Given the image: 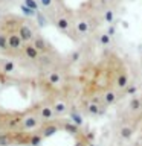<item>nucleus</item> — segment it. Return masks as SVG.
I'll list each match as a JSON object with an SVG mask.
<instances>
[{
    "instance_id": "obj_14",
    "label": "nucleus",
    "mask_w": 142,
    "mask_h": 146,
    "mask_svg": "<svg viewBox=\"0 0 142 146\" xmlns=\"http://www.w3.org/2000/svg\"><path fill=\"white\" fill-rule=\"evenodd\" d=\"M104 100H105V104H113L115 100H116V94H115L113 91H107L104 96Z\"/></svg>"
},
{
    "instance_id": "obj_23",
    "label": "nucleus",
    "mask_w": 142,
    "mask_h": 146,
    "mask_svg": "<svg viewBox=\"0 0 142 146\" xmlns=\"http://www.w3.org/2000/svg\"><path fill=\"white\" fill-rule=\"evenodd\" d=\"M89 113L90 114H99V108L96 104H90L89 105Z\"/></svg>"
},
{
    "instance_id": "obj_16",
    "label": "nucleus",
    "mask_w": 142,
    "mask_h": 146,
    "mask_svg": "<svg viewBox=\"0 0 142 146\" xmlns=\"http://www.w3.org/2000/svg\"><path fill=\"white\" fill-rule=\"evenodd\" d=\"M76 31L81 32V34H84V32L89 31V25H87L86 21H80V23L76 25Z\"/></svg>"
},
{
    "instance_id": "obj_11",
    "label": "nucleus",
    "mask_w": 142,
    "mask_h": 146,
    "mask_svg": "<svg viewBox=\"0 0 142 146\" xmlns=\"http://www.w3.org/2000/svg\"><path fill=\"white\" fill-rule=\"evenodd\" d=\"M57 27H58V29H61V31H66L67 27H69V21H67V18H64V17L58 18V21H57Z\"/></svg>"
},
{
    "instance_id": "obj_29",
    "label": "nucleus",
    "mask_w": 142,
    "mask_h": 146,
    "mask_svg": "<svg viewBox=\"0 0 142 146\" xmlns=\"http://www.w3.org/2000/svg\"><path fill=\"white\" fill-rule=\"evenodd\" d=\"M18 122H20V119H14V120H11V122H9V126H15Z\"/></svg>"
},
{
    "instance_id": "obj_27",
    "label": "nucleus",
    "mask_w": 142,
    "mask_h": 146,
    "mask_svg": "<svg viewBox=\"0 0 142 146\" xmlns=\"http://www.w3.org/2000/svg\"><path fill=\"white\" fill-rule=\"evenodd\" d=\"M101 43H102V44H109L110 43V36L109 35H101Z\"/></svg>"
},
{
    "instance_id": "obj_21",
    "label": "nucleus",
    "mask_w": 142,
    "mask_h": 146,
    "mask_svg": "<svg viewBox=\"0 0 142 146\" xmlns=\"http://www.w3.org/2000/svg\"><path fill=\"white\" fill-rule=\"evenodd\" d=\"M41 139H43L41 135H32L31 137V145L32 146H38L41 143Z\"/></svg>"
},
{
    "instance_id": "obj_24",
    "label": "nucleus",
    "mask_w": 142,
    "mask_h": 146,
    "mask_svg": "<svg viewBox=\"0 0 142 146\" xmlns=\"http://www.w3.org/2000/svg\"><path fill=\"white\" fill-rule=\"evenodd\" d=\"M104 20L107 21V23H112V21H113V12H112V11H107V12H105Z\"/></svg>"
},
{
    "instance_id": "obj_6",
    "label": "nucleus",
    "mask_w": 142,
    "mask_h": 146,
    "mask_svg": "<svg viewBox=\"0 0 142 146\" xmlns=\"http://www.w3.org/2000/svg\"><path fill=\"white\" fill-rule=\"evenodd\" d=\"M127 84H128V76L125 75V73H121V75L116 76V85L119 87V88L127 87Z\"/></svg>"
},
{
    "instance_id": "obj_10",
    "label": "nucleus",
    "mask_w": 142,
    "mask_h": 146,
    "mask_svg": "<svg viewBox=\"0 0 142 146\" xmlns=\"http://www.w3.org/2000/svg\"><path fill=\"white\" fill-rule=\"evenodd\" d=\"M23 5H25V6H27L29 9H32V11H37V9H38V6H40V3H37L35 0H23Z\"/></svg>"
},
{
    "instance_id": "obj_18",
    "label": "nucleus",
    "mask_w": 142,
    "mask_h": 146,
    "mask_svg": "<svg viewBox=\"0 0 142 146\" xmlns=\"http://www.w3.org/2000/svg\"><path fill=\"white\" fill-rule=\"evenodd\" d=\"M60 81H61V76H60L58 73H50L49 75V82L50 84H58Z\"/></svg>"
},
{
    "instance_id": "obj_32",
    "label": "nucleus",
    "mask_w": 142,
    "mask_h": 146,
    "mask_svg": "<svg viewBox=\"0 0 142 146\" xmlns=\"http://www.w3.org/2000/svg\"><path fill=\"white\" fill-rule=\"evenodd\" d=\"M75 146H84V143H81V141H78V143H76Z\"/></svg>"
},
{
    "instance_id": "obj_1",
    "label": "nucleus",
    "mask_w": 142,
    "mask_h": 146,
    "mask_svg": "<svg viewBox=\"0 0 142 146\" xmlns=\"http://www.w3.org/2000/svg\"><path fill=\"white\" fill-rule=\"evenodd\" d=\"M18 36L21 38V41H31L34 38V34H32L31 27L29 26H20V29H18Z\"/></svg>"
},
{
    "instance_id": "obj_30",
    "label": "nucleus",
    "mask_w": 142,
    "mask_h": 146,
    "mask_svg": "<svg viewBox=\"0 0 142 146\" xmlns=\"http://www.w3.org/2000/svg\"><path fill=\"white\" fill-rule=\"evenodd\" d=\"M38 20H40V25H44V18H43L41 14H38Z\"/></svg>"
},
{
    "instance_id": "obj_12",
    "label": "nucleus",
    "mask_w": 142,
    "mask_h": 146,
    "mask_svg": "<svg viewBox=\"0 0 142 146\" xmlns=\"http://www.w3.org/2000/svg\"><path fill=\"white\" fill-rule=\"evenodd\" d=\"M55 132H57V126H55V125H49V126H46V128H44L43 137H50L52 134H55Z\"/></svg>"
},
{
    "instance_id": "obj_31",
    "label": "nucleus",
    "mask_w": 142,
    "mask_h": 146,
    "mask_svg": "<svg viewBox=\"0 0 142 146\" xmlns=\"http://www.w3.org/2000/svg\"><path fill=\"white\" fill-rule=\"evenodd\" d=\"M113 34H115V27H110V29H109V36L113 35Z\"/></svg>"
},
{
    "instance_id": "obj_26",
    "label": "nucleus",
    "mask_w": 142,
    "mask_h": 146,
    "mask_svg": "<svg viewBox=\"0 0 142 146\" xmlns=\"http://www.w3.org/2000/svg\"><path fill=\"white\" fill-rule=\"evenodd\" d=\"M38 3H40L41 6H43V8H49L50 5H52V0H40Z\"/></svg>"
},
{
    "instance_id": "obj_20",
    "label": "nucleus",
    "mask_w": 142,
    "mask_h": 146,
    "mask_svg": "<svg viewBox=\"0 0 142 146\" xmlns=\"http://www.w3.org/2000/svg\"><path fill=\"white\" fill-rule=\"evenodd\" d=\"M70 117H72V120H73V123H75V125L80 126L81 123H82V119H81V116H78L76 113H70Z\"/></svg>"
},
{
    "instance_id": "obj_19",
    "label": "nucleus",
    "mask_w": 142,
    "mask_h": 146,
    "mask_svg": "<svg viewBox=\"0 0 142 146\" xmlns=\"http://www.w3.org/2000/svg\"><path fill=\"white\" fill-rule=\"evenodd\" d=\"M14 68H15V64H14L12 61H6V62H5V66H3V70L6 72V73L12 72Z\"/></svg>"
},
{
    "instance_id": "obj_5",
    "label": "nucleus",
    "mask_w": 142,
    "mask_h": 146,
    "mask_svg": "<svg viewBox=\"0 0 142 146\" xmlns=\"http://www.w3.org/2000/svg\"><path fill=\"white\" fill-rule=\"evenodd\" d=\"M34 47L38 50V52H46V49H48V46H46L44 40L41 38V36H37L34 40Z\"/></svg>"
},
{
    "instance_id": "obj_2",
    "label": "nucleus",
    "mask_w": 142,
    "mask_h": 146,
    "mask_svg": "<svg viewBox=\"0 0 142 146\" xmlns=\"http://www.w3.org/2000/svg\"><path fill=\"white\" fill-rule=\"evenodd\" d=\"M20 44H21V38H20L18 35L12 34V35L8 36V47H11V49H18V47H20Z\"/></svg>"
},
{
    "instance_id": "obj_13",
    "label": "nucleus",
    "mask_w": 142,
    "mask_h": 146,
    "mask_svg": "<svg viewBox=\"0 0 142 146\" xmlns=\"http://www.w3.org/2000/svg\"><path fill=\"white\" fill-rule=\"evenodd\" d=\"M64 129H66L69 134H76L78 132V125H75V123H66V125H64Z\"/></svg>"
},
{
    "instance_id": "obj_7",
    "label": "nucleus",
    "mask_w": 142,
    "mask_h": 146,
    "mask_svg": "<svg viewBox=\"0 0 142 146\" xmlns=\"http://www.w3.org/2000/svg\"><path fill=\"white\" fill-rule=\"evenodd\" d=\"M40 114H41V117L43 119H50L54 116V108H49V107H44V108H41V111H40Z\"/></svg>"
},
{
    "instance_id": "obj_28",
    "label": "nucleus",
    "mask_w": 142,
    "mask_h": 146,
    "mask_svg": "<svg viewBox=\"0 0 142 146\" xmlns=\"http://www.w3.org/2000/svg\"><path fill=\"white\" fill-rule=\"evenodd\" d=\"M125 91H127L128 94H135L136 91H137V88H136V87H128V88H127Z\"/></svg>"
},
{
    "instance_id": "obj_3",
    "label": "nucleus",
    "mask_w": 142,
    "mask_h": 146,
    "mask_svg": "<svg viewBox=\"0 0 142 146\" xmlns=\"http://www.w3.org/2000/svg\"><path fill=\"white\" fill-rule=\"evenodd\" d=\"M25 53H26V56L31 58V59H35L38 56V50L34 47V44H26L25 46Z\"/></svg>"
},
{
    "instance_id": "obj_9",
    "label": "nucleus",
    "mask_w": 142,
    "mask_h": 146,
    "mask_svg": "<svg viewBox=\"0 0 142 146\" xmlns=\"http://www.w3.org/2000/svg\"><path fill=\"white\" fill-rule=\"evenodd\" d=\"M11 141H12V135H9V134L0 135V146H8V145H11Z\"/></svg>"
},
{
    "instance_id": "obj_25",
    "label": "nucleus",
    "mask_w": 142,
    "mask_h": 146,
    "mask_svg": "<svg viewBox=\"0 0 142 146\" xmlns=\"http://www.w3.org/2000/svg\"><path fill=\"white\" fill-rule=\"evenodd\" d=\"M21 11L25 14H27L29 17H32V15H34V12H35V11H32V9H29L27 6H25V5H21Z\"/></svg>"
},
{
    "instance_id": "obj_22",
    "label": "nucleus",
    "mask_w": 142,
    "mask_h": 146,
    "mask_svg": "<svg viewBox=\"0 0 142 146\" xmlns=\"http://www.w3.org/2000/svg\"><path fill=\"white\" fill-rule=\"evenodd\" d=\"M8 47V36L0 35V49H6Z\"/></svg>"
},
{
    "instance_id": "obj_4",
    "label": "nucleus",
    "mask_w": 142,
    "mask_h": 146,
    "mask_svg": "<svg viewBox=\"0 0 142 146\" xmlns=\"http://www.w3.org/2000/svg\"><path fill=\"white\" fill-rule=\"evenodd\" d=\"M37 125H38V122H37V119L32 117V116L26 117L25 120H23V128H25V129H32V128H35Z\"/></svg>"
},
{
    "instance_id": "obj_8",
    "label": "nucleus",
    "mask_w": 142,
    "mask_h": 146,
    "mask_svg": "<svg viewBox=\"0 0 142 146\" xmlns=\"http://www.w3.org/2000/svg\"><path fill=\"white\" fill-rule=\"evenodd\" d=\"M142 107V100L139 98H133L130 100V110H133V111H136V110H139Z\"/></svg>"
},
{
    "instance_id": "obj_17",
    "label": "nucleus",
    "mask_w": 142,
    "mask_h": 146,
    "mask_svg": "<svg viewBox=\"0 0 142 146\" xmlns=\"http://www.w3.org/2000/svg\"><path fill=\"white\" fill-rule=\"evenodd\" d=\"M131 134H133V131H131V128H128V126H125V128L121 129V137L122 139H130Z\"/></svg>"
},
{
    "instance_id": "obj_15",
    "label": "nucleus",
    "mask_w": 142,
    "mask_h": 146,
    "mask_svg": "<svg viewBox=\"0 0 142 146\" xmlns=\"http://www.w3.org/2000/svg\"><path fill=\"white\" fill-rule=\"evenodd\" d=\"M64 111H66V105H64L63 102L55 104V107H54V113L55 114H63Z\"/></svg>"
}]
</instances>
